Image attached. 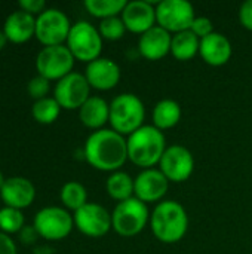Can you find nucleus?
<instances>
[{"mask_svg":"<svg viewBox=\"0 0 252 254\" xmlns=\"http://www.w3.org/2000/svg\"><path fill=\"white\" fill-rule=\"evenodd\" d=\"M126 143L128 159L143 170L153 168L159 164L166 150L165 134L153 125H143L128 137Z\"/></svg>","mask_w":252,"mask_h":254,"instance_id":"obj_3","label":"nucleus"},{"mask_svg":"<svg viewBox=\"0 0 252 254\" xmlns=\"http://www.w3.org/2000/svg\"><path fill=\"white\" fill-rule=\"evenodd\" d=\"M68 16L55 7L45 9L36 16V37L43 46L64 45L71 30Z\"/></svg>","mask_w":252,"mask_h":254,"instance_id":"obj_9","label":"nucleus"},{"mask_svg":"<svg viewBox=\"0 0 252 254\" xmlns=\"http://www.w3.org/2000/svg\"><path fill=\"white\" fill-rule=\"evenodd\" d=\"M85 77L91 88L98 91H110L117 86L120 80V67L110 58H97L86 65Z\"/></svg>","mask_w":252,"mask_h":254,"instance_id":"obj_16","label":"nucleus"},{"mask_svg":"<svg viewBox=\"0 0 252 254\" xmlns=\"http://www.w3.org/2000/svg\"><path fill=\"white\" fill-rule=\"evenodd\" d=\"M149 222L150 213L147 204L135 196L117 202L111 213V228L123 238H132L141 234Z\"/></svg>","mask_w":252,"mask_h":254,"instance_id":"obj_5","label":"nucleus"},{"mask_svg":"<svg viewBox=\"0 0 252 254\" xmlns=\"http://www.w3.org/2000/svg\"><path fill=\"white\" fill-rule=\"evenodd\" d=\"M120 18L128 31L144 34L156 25V6L147 0L128 1Z\"/></svg>","mask_w":252,"mask_h":254,"instance_id":"obj_15","label":"nucleus"},{"mask_svg":"<svg viewBox=\"0 0 252 254\" xmlns=\"http://www.w3.org/2000/svg\"><path fill=\"white\" fill-rule=\"evenodd\" d=\"M18 6H19V9H22L31 15H40L46 9L45 0H19Z\"/></svg>","mask_w":252,"mask_h":254,"instance_id":"obj_32","label":"nucleus"},{"mask_svg":"<svg viewBox=\"0 0 252 254\" xmlns=\"http://www.w3.org/2000/svg\"><path fill=\"white\" fill-rule=\"evenodd\" d=\"M4 182H6V177H4V174L0 171V190H1V188H3V185H4Z\"/></svg>","mask_w":252,"mask_h":254,"instance_id":"obj_37","label":"nucleus"},{"mask_svg":"<svg viewBox=\"0 0 252 254\" xmlns=\"http://www.w3.org/2000/svg\"><path fill=\"white\" fill-rule=\"evenodd\" d=\"M49 91H50V80L45 79L43 76L37 74L33 79H30L27 83V92L31 98H34V101L48 97Z\"/></svg>","mask_w":252,"mask_h":254,"instance_id":"obj_30","label":"nucleus"},{"mask_svg":"<svg viewBox=\"0 0 252 254\" xmlns=\"http://www.w3.org/2000/svg\"><path fill=\"white\" fill-rule=\"evenodd\" d=\"M91 97V85L85 74L71 71L65 77L59 79L53 89V98L61 109L76 110L80 109Z\"/></svg>","mask_w":252,"mask_h":254,"instance_id":"obj_11","label":"nucleus"},{"mask_svg":"<svg viewBox=\"0 0 252 254\" xmlns=\"http://www.w3.org/2000/svg\"><path fill=\"white\" fill-rule=\"evenodd\" d=\"M74 67V57L67 45L45 46L36 57V70L39 76L48 80H59L70 74Z\"/></svg>","mask_w":252,"mask_h":254,"instance_id":"obj_8","label":"nucleus"},{"mask_svg":"<svg viewBox=\"0 0 252 254\" xmlns=\"http://www.w3.org/2000/svg\"><path fill=\"white\" fill-rule=\"evenodd\" d=\"M201 39L195 36L190 30L177 33L172 36L171 54L178 61H189L199 54Z\"/></svg>","mask_w":252,"mask_h":254,"instance_id":"obj_23","label":"nucleus"},{"mask_svg":"<svg viewBox=\"0 0 252 254\" xmlns=\"http://www.w3.org/2000/svg\"><path fill=\"white\" fill-rule=\"evenodd\" d=\"M150 228L156 240H159L160 243H180L186 237L189 229L187 211L177 201H162L150 214Z\"/></svg>","mask_w":252,"mask_h":254,"instance_id":"obj_2","label":"nucleus"},{"mask_svg":"<svg viewBox=\"0 0 252 254\" xmlns=\"http://www.w3.org/2000/svg\"><path fill=\"white\" fill-rule=\"evenodd\" d=\"M0 198L4 202V207L22 210L33 204L36 198V188L22 176L7 177L0 190Z\"/></svg>","mask_w":252,"mask_h":254,"instance_id":"obj_17","label":"nucleus"},{"mask_svg":"<svg viewBox=\"0 0 252 254\" xmlns=\"http://www.w3.org/2000/svg\"><path fill=\"white\" fill-rule=\"evenodd\" d=\"M159 167L169 182L183 183L189 180L195 171V158L187 147L172 144L166 147Z\"/></svg>","mask_w":252,"mask_h":254,"instance_id":"obj_12","label":"nucleus"},{"mask_svg":"<svg viewBox=\"0 0 252 254\" xmlns=\"http://www.w3.org/2000/svg\"><path fill=\"white\" fill-rule=\"evenodd\" d=\"M168 186L169 180L163 176L160 170H143L134 180V196L144 204L157 202L166 195Z\"/></svg>","mask_w":252,"mask_h":254,"instance_id":"obj_14","label":"nucleus"},{"mask_svg":"<svg viewBox=\"0 0 252 254\" xmlns=\"http://www.w3.org/2000/svg\"><path fill=\"white\" fill-rule=\"evenodd\" d=\"M79 119L86 128L102 129L110 119V104L101 97H89L79 109Z\"/></svg>","mask_w":252,"mask_h":254,"instance_id":"obj_21","label":"nucleus"},{"mask_svg":"<svg viewBox=\"0 0 252 254\" xmlns=\"http://www.w3.org/2000/svg\"><path fill=\"white\" fill-rule=\"evenodd\" d=\"M190 31L202 40V39H205V37H208L209 34L214 33L212 21L209 18H206V16H196L195 21L192 22Z\"/></svg>","mask_w":252,"mask_h":254,"instance_id":"obj_31","label":"nucleus"},{"mask_svg":"<svg viewBox=\"0 0 252 254\" xmlns=\"http://www.w3.org/2000/svg\"><path fill=\"white\" fill-rule=\"evenodd\" d=\"M134 180L135 179H132L125 171L111 173V176L105 182V189H107L108 196L117 202L132 198L134 196Z\"/></svg>","mask_w":252,"mask_h":254,"instance_id":"obj_24","label":"nucleus"},{"mask_svg":"<svg viewBox=\"0 0 252 254\" xmlns=\"http://www.w3.org/2000/svg\"><path fill=\"white\" fill-rule=\"evenodd\" d=\"M3 33L12 43H25L36 34V16L22 9L13 10L4 19Z\"/></svg>","mask_w":252,"mask_h":254,"instance_id":"obj_19","label":"nucleus"},{"mask_svg":"<svg viewBox=\"0 0 252 254\" xmlns=\"http://www.w3.org/2000/svg\"><path fill=\"white\" fill-rule=\"evenodd\" d=\"M172 36L165 28L154 25L144 34H141L138 40V51L141 57L149 61H159L165 58L171 52Z\"/></svg>","mask_w":252,"mask_h":254,"instance_id":"obj_18","label":"nucleus"},{"mask_svg":"<svg viewBox=\"0 0 252 254\" xmlns=\"http://www.w3.org/2000/svg\"><path fill=\"white\" fill-rule=\"evenodd\" d=\"M67 48L74 60L82 63H92L100 58L102 51V37L97 27L88 21H77L71 25L67 37Z\"/></svg>","mask_w":252,"mask_h":254,"instance_id":"obj_6","label":"nucleus"},{"mask_svg":"<svg viewBox=\"0 0 252 254\" xmlns=\"http://www.w3.org/2000/svg\"><path fill=\"white\" fill-rule=\"evenodd\" d=\"M146 107L135 94H120L110 103V125L120 135H131L144 125Z\"/></svg>","mask_w":252,"mask_h":254,"instance_id":"obj_4","label":"nucleus"},{"mask_svg":"<svg viewBox=\"0 0 252 254\" xmlns=\"http://www.w3.org/2000/svg\"><path fill=\"white\" fill-rule=\"evenodd\" d=\"M39 234L36 231V228L31 225V226H24L19 232V240L24 243V244H33L36 240H37Z\"/></svg>","mask_w":252,"mask_h":254,"instance_id":"obj_35","label":"nucleus"},{"mask_svg":"<svg viewBox=\"0 0 252 254\" xmlns=\"http://www.w3.org/2000/svg\"><path fill=\"white\" fill-rule=\"evenodd\" d=\"M24 226H25V217L22 214V210L12 208V207L0 208V232L10 237L13 234H19Z\"/></svg>","mask_w":252,"mask_h":254,"instance_id":"obj_28","label":"nucleus"},{"mask_svg":"<svg viewBox=\"0 0 252 254\" xmlns=\"http://www.w3.org/2000/svg\"><path fill=\"white\" fill-rule=\"evenodd\" d=\"M74 226L89 238H101L111 229V213L102 205L88 202L73 214Z\"/></svg>","mask_w":252,"mask_h":254,"instance_id":"obj_13","label":"nucleus"},{"mask_svg":"<svg viewBox=\"0 0 252 254\" xmlns=\"http://www.w3.org/2000/svg\"><path fill=\"white\" fill-rule=\"evenodd\" d=\"M6 42H7V37H6V34L3 33V30H0V51L4 48Z\"/></svg>","mask_w":252,"mask_h":254,"instance_id":"obj_36","label":"nucleus"},{"mask_svg":"<svg viewBox=\"0 0 252 254\" xmlns=\"http://www.w3.org/2000/svg\"><path fill=\"white\" fill-rule=\"evenodd\" d=\"M199 54L206 64L212 67H221L229 63L233 49L230 40L224 34L214 31L212 34L201 40Z\"/></svg>","mask_w":252,"mask_h":254,"instance_id":"obj_20","label":"nucleus"},{"mask_svg":"<svg viewBox=\"0 0 252 254\" xmlns=\"http://www.w3.org/2000/svg\"><path fill=\"white\" fill-rule=\"evenodd\" d=\"M151 119H153V127H156L163 132L166 129L174 128L180 122L181 107L175 100H169V98L160 100L153 109Z\"/></svg>","mask_w":252,"mask_h":254,"instance_id":"obj_22","label":"nucleus"},{"mask_svg":"<svg viewBox=\"0 0 252 254\" xmlns=\"http://www.w3.org/2000/svg\"><path fill=\"white\" fill-rule=\"evenodd\" d=\"M33 226L39 237L48 241H61L70 235L74 226L73 216L62 207H45L34 216Z\"/></svg>","mask_w":252,"mask_h":254,"instance_id":"obj_7","label":"nucleus"},{"mask_svg":"<svg viewBox=\"0 0 252 254\" xmlns=\"http://www.w3.org/2000/svg\"><path fill=\"white\" fill-rule=\"evenodd\" d=\"M239 21L247 30L252 31V0H247L245 3H242L239 9Z\"/></svg>","mask_w":252,"mask_h":254,"instance_id":"obj_33","label":"nucleus"},{"mask_svg":"<svg viewBox=\"0 0 252 254\" xmlns=\"http://www.w3.org/2000/svg\"><path fill=\"white\" fill-rule=\"evenodd\" d=\"M0 254H18L15 241L3 232H0Z\"/></svg>","mask_w":252,"mask_h":254,"instance_id":"obj_34","label":"nucleus"},{"mask_svg":"<svg viewBox=\"0 0 252 254\" xmlns=\"http://www.w3.org/2000/svg\"><path fill=\"white\" fill-rule=\"evenodd\" d=\"M61 113V106L53 97H45L42 100H37L31 106V115L36 122L49 125L53 124Z\"/></svg>","mask_w":252,"mask_h":254,"instance_id":"obj_27","label":"nucleus"},{"mask_svg":"<svg viewBox=\"0 0 252 254\" xmlns=\"http://www.w3.org/2000/svg\"><path fill=\"white\" fill-rule=\"evenodd\" d=\"M126 3V0H85V7L92 16L105 19L122 15Z\"/></svg>","mask_w":252,"mask_h":254,"instance_id":"obj_26","label":"nucleus"},{"mask_svg":"<svg viewBox=\"0 0 252 254\" xmlns=\"http://www.w3.org/2000/svg\"><path fill=\"white\" fill-rule=\"evenodd\" d=\"M59 199H61L62 205L65 207V210H71L76 213L77 210H80L83 205L88 204L86 188L79 182H67L61 188Z\"/></svg>","mask_w":252,"mask_h":254,"instance_id":"obj_25","label":"nucleus"},{"mask_svg":"<svg viewBox=\"0 0 252 254\" xmlns=\"http://www.w3.org/2000/svg\"><path fill=\"white\" fill-rule=\"evenodd\" d=\"M83 155L95 170L116 173L128 161V143L119 132L102 128L86 138Z\"/></svg>","mask_w":252,"mask_h":254,"instance_id":"obj_1","label":"nucleus"},{"mask_svg":"<svg viewBox=\"0 0 252 254\" xmlns=\"http://www.w3.org/2000/svg\"><path fill=\"white\" fill-rule=\"evenodd\" d=\"M195 18V7L186 0H162L156 4V22L168 33L190 30Z\"/></svg>","mask_w":252,"mask_h":254,"instance_id":"obj_10","label":"nucleus"},{"mask_svg":"<svg viewBox=\"0 0 252 254\" xmlns=\"http://www.w3.org/2000/svg\"><path fill=\"white\" fill-rule=\"evenodd\" d=\"M98 31L102 39L116 42V40H120L128 30L120 16H111V18L101 19V22L98 25Z\"/></svg>","mask_w":252,"mask_h":254,"instance_id":"obj_29","label":"nucleus"}]
</instances>
